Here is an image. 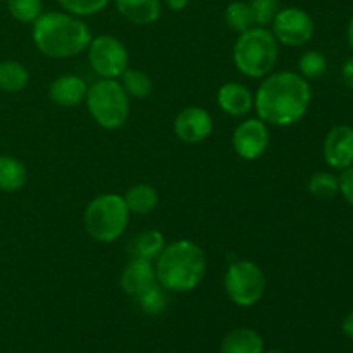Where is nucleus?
Here are the masks:
<instances>
[{
    "mask_svg": "<svg viewBox=\"0 0 353 353\" xmlns=\"http://www.w3.org/2000/svg\"><path fill=\"white\" fill-rule=\"evenodd\" d=\"M312 88L293 71H272L262 78L254 93V109L268 126L286 128L300 123L309 112Z\"/></svg>",
    "mask_w": 353,
    "mask_h": 353,
    "instance_id": "f257e3e1",
    "label": "nucleus"
},
{
    "mask_svg": "<svg viewBox=\"0 0 353 353\" xmlns=\"http://www.w3.org/2000/svg\"><path fill=\"white\" fill-rule=\"evenodd\" d=\"M31 38L41 55L48 59H72L88 48L93 34L83 17L65 10L41 12L33 23Z\"/></svg>",
    "mask_w": 353,
    "mask_h": 353,
    "instance_id": "f03ea898",
    "label": "nucleus"
},
{
    "mask_svg": "<svg viewBox=\"0 0 353 353\" xmlns=\"http://www.w3.org/2000/svg\"><path fill=\"white\" fill-rule=\"evenodd\" d=\"M154 264L157 283L165 292L172 293L193 292L207 272V257L202 247L185 238L165 245Z\"/></svg>",
    "mask_w": 353,
    "mask_h": 353,
    "instance_id": "7ed1b4c3",
    "label": "nucleus"
},
{
    "mask_svg": "<svg viewBox=\"0 0 353 353\" xmlns=\"http://www.w3.org/2000/svg\"><path fill=\"white\" fill-rule=\"evenodd\" d=\"M279 43L271 30L254 26L238 34L233 45V62L238 71L252 79H262L274 71Z\"/></svg>",
    "mask_w": 353,
    "mask_h": 353,
    "instance_id": "20e7f679",
    "label": "nucleus"
},
{
    "mask_svg": "<svg viewBox=\"0 0 353 353\" xmlns=\"http://www.w3.org/2000/svg\"><path fill=\"white\" fill-rule=\"evenodd\" d=\"M131 212L119 193H102L90 200L83 214L85 231L97 243H114L130 226Z\"/></svg>",
    "mask_w": 353,
    "mask_h": 353,
    "instance_id": "39448f33",
    "label": "nucleus"
},
{
    "mask_svg": "<svg viewBox=\"0 0 353 353\" xmlns=\"http://www.w3.org/2000/svg\"><path fill=\"white\" fill-rule=\"evenodd\" d=\"M85 103L92 119L102 130H119L130 119L131 99L119 79L99 78L93 85H88Z\"/></svg>",
    "mask_w": 353,
    "mask_h": 353,
    "instance_id": "423d86ee",
    "label": "nucleus"
},
{
    "mask_svg": "<svg viewBox=\"0 0 353 353\" xmlns=\"http://www.w3.org/2000/svg\"><path fill=\"white\" fill-rule=\"evenodd\" d=\"M265 274L261 265L248 259L231 262L224 272V292L236 307L257 305L265 293Z\"/></svg>",
    "mask_w": 353,
    "mask_h": 353,
    "instance_id": "0eeeda50",
    "label": "nucleus"
},
{
    "mask_svg": "<svg viewBox=\"0 0 353 353\" xmlns=\"http://www.w3.org/2000/svg\"><path fill=\"white\" fill-rule=\"evenodd\" d=\"M92 71L102 79H119L130 68V54L123 41L114 34L93 37L86 48Z\"/></svg>",
    "mask_w": 353,
    "mask_h": 353,
    "instance_id": "6e6552de",
    "label": "nucleus"
},
{
    "mask_svg": "<svg viewBox=\"0 0 353 353\" xmlns=\"http://www.w3.org/2000/svg\"><path fill=\"white\" fill-rule=\"evenodd\" d=\"M272 34L279 45L299 48L309 43L316 33L312 16L300 7L279 9L271 23Z\"/></svg>",
    "mask_w": 353,
    "mask_h": 353,
    "instance_id": "1a4fd4ad",
    "label": "nucleus"
},
{
    "mask_svg": "<svg viewBox=\"0 0 353 353\" xmlns=\"http://www.w3.org/2000/svg\"><path fill=\"white\" fill-rule=\"evenodd\" d=\"M271 143V134L269 126L259 117L245 119L234 128L231 145H233L234 154L243 161H257L268 152Z\"/></svg>",
    "mask_w": 353,
    "mask_h": 353,
    "instance_id": "9d476101",
    "label": "nucleus"
},
{
    "mask_svg": "<svg viewBox=\"0 0 353 353\" xmlns=\"http://www.w3.org/2000/svg\"><path fill=\"white\" fill-rule=\"evenodd\" d=\"M174 134L185 143H202L214 131V119L203 107L190 105L179 110L172 124Z\"/></svg>",
    "mask_w": 353,
    "mask_h": 353,
    "instance_id": "9b49d317",
    "label": "nucleus"
},
{
    "mask_svg": "<svg viewBox=\"0 0 353 353\" xmlns=\"http://www.w3.org/2000/svg\"><path fill=\"white\" fill-rule=\"evenodd\" d=\"M324 162L331 169L343 171L353 165V128L340 124L327 131L323 141Z\"/></svg>",
    "mask_w": 353,
    "mask_h": 353,
    "instance_id": "f8f14e48",
    "label": "nucleus"
},
{
    "mask_svg": "<svg viewBox=\"0 0 353 353\" xmlns=\"http://www.w3.org/2000/svg\"><path fill=\"white\" fill-rule=\"evenodd\" d=\"M157 283V274H155V264L147 259L133 257L121 272L119 285L126 295L137 299L138 295L154 286Z\"/></svg>",
    "mask_w": 353,
    "mask_h": 353,
    "instance_id": "ddd939ff",
    "label": "nucleus"
},
{
    "mask_svg": "<svg viewBox=\"0 0 353 353\" xmlns=\"http://www.w3.org/2000/svg\"><path fill=\"white\" fill-rule=\"evenodd\" d=\"M88 85L78 74H61L48 86V99L59 107L74 109L85 102Z\"/></svg>",
    "mask_w": 353,
    "mask_h": 353,
    "instance_id": "4468645a",
    "label": "nucleus"
},
{
    "mask_svg": "<svg viewBox=\"0 0 353 353\" xmlns=\"http://www.w3.org/2000/svg\"><path fill=\"white\" fill-rule=\"evenodd\" d=\"M216 100L217 107L231 117H243L254 109V93L247 85L238 81L221 85Z\"/></svg>",
    "mask_w": 353,
    "mask_h": 353,
    "instance_id": "2eb2a0df",
    "label": "nucleus"
},
{
    "mask_svg": "<svg viewBox=\"0 0 353 353\" xmlns=\"http://www.w3.org/2000/svg\"><path fill=\"white\" fill-rule=\"evenodd\" d=\"M117 12L138 26H148L157 23L162 14L161 0H114Z\"/></svg>",
    "mask_w": 353,
    "mask_h": 353,
    "instance_id": "dca6fc26",
    "label": "nucleus"
},
{
    "mask_svg": "<svg viewBox=\"0 0 353 353\" xmlns=\"http://www.w3.org/2000/svg\"><path fill=\"white\" fill-rule=\"evenodd\" d=\"M264 340L252 327H236L221 341V353H264Z\"/></svg>",
    "mask_w": 353,
    "mask_h": 353,
    "instance_id": "f3484780",
    "label": "nucleus"
},
{
    "mask_svg": "<svg viewBox=\"0 0 353 353\" xmlns=\"http://www.w3.org/2000/svg\"><path fill=\"white\" fill-rule=\"evenodd\" d=\"M124 202L130 209L131 216H148L159 205V192L148 183H138L128 188L124 193Z\"/></svg>",
    "mask_w": 353,
    "mask_h": 353,
    "instance_id": "a211bd4d",
    "label": "nucleus"
},
{
    "mask_svg": "<svg viewBox=\"0 0 353 353\" xmlns=\"http://www.w3.org/2000/svg\"><path fill=\"white\" fill-rule=\"evenodd\" d=\"M28 181V169L19 159L0 155V192L16 193Z\"/></svg>",
    "mask_w": 353,
    "mask_h": 353,
    "instance_id": "6ab92c4d",
    "label": "nucleus"
},
{
    "mask_svg": "<svg viewBox=\"0 0 353 353\" xmlns=\"http://www.w3.org/2000/svg\"><path fill=\"white\" fill-rule=\"evenodd\" d=\"M165 245H168V241H165L164 234L161 231L143 230L134 236L131 252H133V257L147 259V261L155 262L165 248Z\"/></svg>",
    "mask_w": 353,
    "mask_h": 353,
    "instance_id": "aec40b11",
    "label": "nucleus"
},
{
    "mask_svg": "<svg viewBox=\"0 0 353 353\" xmlns=\"http://www.w3.org/2000/svg\"><path fill=\"white\" fill-rule=\"evenodd\" d=\"M30 85V71L17 61H0V90L3 93H19Z\"/></svg>",
    "mask_w": 353,
    "mask_h": 353,
    "instance_id": "412c9836",
    "label": "nucleus"
},
{
    "mask_svg": "<svg viewBox=\"0 0 353 353\" xmlns=\"http://www.w3.org/2000/svg\"><path fill=\"white\" fill-rule=\"evenodd\" d=\"M119 83L124 92L128 93V97L134 100L148 99L152 95V90H154V83H152L150 76L145 71H140V69L128 68L119 78Z\"/></svg>",
    "mask_w": 353,
    "mask_h": 353,
    "instance_id": "4be33fe9",
    "label": "nucleus"
},
{
    "mask_svg": "<svg viewBox=\"0 0 353 353\" xmlns=\"http://www.w3.org/2000/svg\"><path fill=\"white\" fill-rule=\"evenodd\" d=\"M224 21H226V26L238 34L255 26L250 3L243 2V0H234V2L228 3L226 10H224Z\"/></svg>",
    "mask_w": 353,
    "mask_h": 353,
    "instance_id": "5701e85b",
    "label": "nucleus"
},
{
    "mask_svg": "<svg viewBox=\"0 0 353 353\" xmlns=\"http://www.w3.org/2000/svg\"><path fill=\"white\" fill-rule=\"evenodd\" d=\"M307 190L312 196L319 200H331L340 195V181L338 176L330 171H319L312 174L307 183Z\"/></svg>",
    "mask_w": 353,
    "mask_h": 353,
    "instance_id": "b1692460",
    "label": "nucleus"
},
{
    "mask_svg": "<svg viewBox=\"0 0 353 353\" xmlns=\"http://www.w3.org/2000/svg\"><path fill=\"white\" fill-rule=\"evenodd\" d=\"M327 59L319 50H307L299 59V74L307 81H314L326 74Z\"/></svg>",
    "mask_w": 353,
    "mask_h": 353,
    "instance_id": "393cba45",
    "label": "nucleus"
},
{
    "mask_svg": "<svg viewBox=\"0 0 353 353\" xmlns=\"http://www.w3.org/2000/svg\"><path fill=\"white\" fill-rule=\"evenodd\" d=\"M7 10L17 23L33 24L43 12V2L41 0H7Z\"/></svg>",
    "mask_w": 353,
    "mask_h": 353,
    "instance_id": "a878e982",
    "label": "nucleus"
},
{
    "mask_svg": "<svg viewBox=\"0 0 353 353\" xmlns=\"http://www.w3.org/2000/svg\"><path fill=\"white\" fill-rule=\"evenodd\" d=\"M137 302L140 309L148 316H159L168 309V296H165V290L162 288L159 283L145 290L141 295L137 296Z\"/></svg>",
    "mask_w": 353,
    "mask_h": 353,
    "instance_id": "bb28decb",
    "label": "nucleus"
},
{
    "mask_svg": "<svg viewBox=\"0 0 353 353\" xmlns=\"http://www.w3.org/2000/svg\"><path fill=\"white\" fill-rule=\"evenodd\" d=\"M62 10L78 17H90L100 14L110 0H57Z\"/></svg>",
    "mask_w": 353,
    "mask_h": 353,
    "instance_id": "cd10ccee",
    "label": "nucleus"
},
{
    "mask_svg": "<svg viewBox=\"0 0 353 353\" xmlns=\"http://www.w3.org/2000/svg\"><path fill=\"white\" fill-rule=\"evenodd\" d=\"M255 26L268 28L279 10V0H250Z\"/></svg>",
    "mask_w": 353,
    "mask_h": 353,
    "instance_id": "c85d7f7f",
    "label": "nucleus"
},
{
    "mask_svg": "<svg viewBox=\"0 0 353 353\" xmlns=\"http://www.w3.org/2000/svg\"><path fill=\"white\" fill-rule=\"evenodd\" d=\"M338 181H340V195L343 196L348 205L353 207V165L341 171Z\"/></svg>",
    "mask_w": 353,
    "mask_h": 353,
    "instance_id": "c756f323",
    "label": "nucleus"
},
{
    "mask_svg": "<svg viewBox=\"0 0 353 353\" xmlns=\"http://www.w3.org/2000/svg\"><path fill=\"white\" fill-rule=\"evenodd\" d=\"M341 78H343L345 85L350 90H353V55L345 61L343 68H341Z\"/></svg>",
    "mask_w": 353,
    "mask_h": 353,
    "instance_id": "7c9ffc66",
    "label": "nucleus"
},
{
    "mask_svg": "<svg viewBox=\"0 0 353 353\" xmlns=\"http://www.w3.org/2000/svg\"><path fill=\"white\" fill-rule=\"evenodd\" d=\"M164 3L172 12H181L190 6V0H164Z\"/></svg>",
    "mask_w": 353,
    "mask_h": 353,
    "instance_id": "2f4dec72",
    "label": "nucleus"
},
{
    "mask_svg": "<svg viewBox=\"0 0 353 353\" xmlns=\"http://www.w3.org/2000/svg\"><path fill=\"white\" fill-rule=\"evenodd\" d=\"M341 330H343L345 336L350 338V340H353V310L343 319V324H341Z\"/></svg>",
    "mask_w": 353,
    "mask_h": 353,
    "instance_id": "473e14b6",
    "label": "nucleus"
},
{
    "mask_svg": "<svg viewBox=\"0 0 353 353\" xmlns=\"http://www.w3.org/2000/svg\"><path fill=\"white\" fill-rule=\"evenodd\" d=\"M347 40H348V45H350V48L353 50V16H352V19L348 21V26H347Z\"/></svg>",
    "mask_w": 353,
    "mask_h": 353,
    "instance_id": "72a5a7b5",
    "label": "nucleus"
},
{
    "mask_svg": "<svg viewBox=\"0 0 353 353\" xmlns=\"http://www.w3.org/2000/svg\"><path fill=\"white\" fill-rule=\"evenodd\" d=\"M264 353H285V352L278 350V348H272V350H264Z\"/></svg>",
    "mask_w": 353,
    "mask_h": 353,
    "instance_id": "f704fd0d",
    "label": "nucleus"
}]
</instances>
